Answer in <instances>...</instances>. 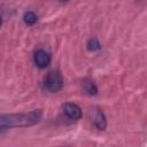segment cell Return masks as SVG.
I'll return each mask as SVG.
<instances>
[{"instance_id": "1", "label": "cell", "mask_w": 147, "mask_h": 147, "mask_svg": "<svg viewBox=\"0 0 147 147\" xmlns=\"http://www.w3.org/2000/svg\"><path fill=\"white\" fill-rule=\"evenodd\" d=\"M41 118V110L36 109L25 114H5L0 116V132H5L11 127L31 126Z\"/></svg>"}, {"instance_id": "7", "label": "cell", "mask_w": 147, "mask_h": 147, "mask_svg": "<svg viewBox=\"0 0 147 147\" xmlns=\"http://www.w3.org/2000/svg\"><path fill=\"white\" fill-rule=\"evenodd\" d=\"M37 20H38V17L33 11H26L23 15V21L28 25H33L37 22Z\"/></svg>"}, {"instance_id": "8", "label": "cell", "mask_w": 147, "mask_h": 147, "mask_svg": "<svg viewBox=\"0 0 147 147\" xmlns=\"http://www.w3.org/2000/svg\"><path fill=\"white\" fill-rule=\"evenodd\" d=\"M86 46H87V49L91 51V52H95V51H99V49L101 48V45H100L99 40L95 39V38H91V39H88Z\"/></svg>"}, {"instance_id": "5", "label": "cell", "mask_w": 147, "mask_h": 147, "mask_svg": "<svg viewBox=\"0 0 147 147\" xmlns=\"http://www.w3.org/2000/svg\"><path fill=\"white\" fill-rule=\"evenodd\" d=\"M92 121H93V124L99 129V130H105L106 126H107V121H106V117H105V114L101 109L99 108H95L93 110V116H92Z\"/></svg>"}, {"instance_id": "6", "label": "cell", "mask_w": 147, "mask_h": 147, "mask_svg": "<svg viewBox=\"0 0 147 147\" xmlns=\"http://www.w3.org/2000/svg\"><path fill=\"white\" fill-rule=\"evenodd\" d=\"M83 85H84V90H85V92H86L87 94H90V95H95V94L98 93V87H96V85L94 84L93 80H91V79H85L84 83H83Z\"/></svg>"}, {"instance_id": "3", "label": "cell", "mask_w": 147, "mask_h": 147, "mask_svg": "<svg viewBox=\"0 0 147 147\" xmlns=\"http://www.w3.org/2000/svg\"><path fill=\"white\" fill-rule=\"evenodd\" d=\"M63 115L70 119V121H78L82 117V109L78 105L72 103V102H67L62 107Z\"/></svg>"}, {"instance_id": "10", "label": "cell", "mask_w": 147, "mask_h": 147, "mask_svg": "<svg viewBox=\"0 0 147 147\" xmlns=\"http://www.w3.org/2000/svg\"><path fill=\"white\" fill-rule=\"evenodd\" d=\"M59 1H61V2H64V1H68V0H59Z\"/></svg>"}, {"instance_id": "4", "label": "cell", "mask_w": 147, "mask_h": 147, "mask_svg": "<svg viewBox=\"0 0 147 147\" xmlns=\"http://www.w3.org/2000/svg\"><path fill=\"white\" fill-rule=\"evenodd\" d=\"M51 54L45 49H38L33 54V62L40 69H45L51 63Z\"/></svg>"}, {"instance_id": "2", "label": "cell", "mask_w": 147, "mask_h": 147, "mask_svg": "<svg viewBox=\"0 0 147 147\" xmlns=\"http://www.w3.org/2000/svg\"><path fill=\"white\" fill-rule=\"evenodd\" d=\"M63 86V78L60 71H49L44 79V90L51 93L59 92Z\"/></svg>"}, {"instance_id": "9", "label": "cell", "mask_w": 147, "mask_h": 147, "mask_svg": "<svg viewBox=\"0 0 147 147\" xmlns=\"http://www.w3.org/2000/svg\"><path fill=\"white\" fill-rule=\"evenodd\" d=\"M2 24V17H1V15H0V25Z\"/></svg>"}]
</instances>
